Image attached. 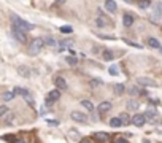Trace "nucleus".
Returning a JSON list of instances; mask_svg holds the SVG:
<instances>
[{
	"label": "nucleus",
	"instance_id": "f257e3e1",
	"mask_svg": "<svg viewBox=\"0 0 162 143\" xmlns=\"http://www.w3.org/2000/svg\"><path fill=\"white\" fill-rule=\"evenodd\" d=\"M13 27H16V29H19V30H22V32H29V30H32L33 29V26L32 24H29L27 21H24V19H21V18H18V16H14L13 14Z\"/></svg>",
	"mask_w": 162,
	"mask_h": 143
},
{
	"label": "nucleus",
	"instance_id": "f03ea898",
	"mask_svg": "<svg viewBox=\"0 0 162 143\" xmlns=\"http://www.w3.org/2000/svg\"><path fill=\"white\" fill-rule=\"evenodd\" d=\"M43 46H44V40H41V38H35L29 46V54L30 56H37V54L43 49Z\"/></svg>",
	"mask_w": 162,
	"mask_h": 143
},
{
	"label": "nucleus",
	"instance_id": "7ed1b4c3",
	"mask_svg": "<svg viewBox=\"0 0 162 143\" xmlns=\"http://www.w3.org/2000/svg\"><path fill=\"white\" fill-rule=\"evenodd\" d=\"M59 99H60V91L59 89H53V91L48 92V97H46V100H44V103H46V105H51V103L57 102Z\"/></svg>",
	"mask_w": 162,
	"mask_h": 143
},
{
	"label": "nucleus",
	"instance_id": "20e7f679",
	"mask_svg": "<svg viewBox=\"0 0 162 143\" xmlns=\"http://www.w3.org/2000/svg\"><path fill=\"white\" fill-rule=\"evenodd\" d=\"M132 124L137 126V127H143V126L146 124V116H145V114H135V116L132 118Z\"/></svg>",
	"mask_w": 162,
	"mask_h": 143
},
{
	"label": "nucleus",
	"instance_id": "39448f33",
	"mask_svg": "<svg viewBox=\"0 0 162 143\" xmlns=\"http://www.w3.org/2000/svg\"><path fill=\"white\" fill-rule=\"evenodd\" d=\"M94 138H96L97 141H100V143H107V141H110L111 140V137L107 134V132H96V134H94Z\"/></svg>",
	"mask_w": 162,
	"mask_h": 143
},
{
	"label": "nucleus",
	"instance_id": "423d86ee",
	"mask_svg": "<svg viewBox=\"0 0 162 143\" xmlns=\"http://www.w3.org/2000/svg\"><path fill=\"white\" fill-rule=\"evenodd\" d=\"M13 37H14L18 41H21V43H26V41H27V35H26V32H22V30H19V29H16V27H13Z\"/></svg>",
	"mask_w": 162,
	"mask_h": 143
},
{
	"label": "nucleus",
	"instance_id": "0eeeda50",
	"mask_svg": "<svg viewBox=\"0 0 162 143\" xmlns=\"http://www.w3.org/2000/svg\"><path fill=\"white\" fill-rule=\"evenodd\" d=\"M137 84H140V86H151V87H156L154 80L146 78V76H140V78H137Z\"/></svg>",
	"mask_w": 162,
	"mask_h": 143
},
{
	"label": "nucleus",
	"instance_id": "6e6552de",
	"mask_svg": "<svg viewBox=\"0 0 162 143\" xmlns=\"http://www.w3.org/2000/svg\"><path fill=\"white\" fill-rule=\"evenodd\" d=\"M70 118L73 119V121H76V123H86V114L84 113H81V111H72L70 113Z\"/></svg>",
	"mask_w": 162,
	"mask_h": 143
},
{
	"label": "nucleus",
	"instance_id": "1a4fd4ad",
	"mask_svg": "<svg viewBox=\"0 0 162 143\" xmlns=\"http://www.w3.org/2000/svg\"><path fill=\"white\" fill-rule=\"evenodd\" d=\"M111 108H113L111 102H107V100H105V102H100V103H99V107H97V110H99V113H100V114H105L107 111H110Z\"/></svg>",
	"mask_w": 162,
	"mask_h": 143
},
{
	"label": "nucleus",
	"instance_id": "9d476101",
	"mask_svg": "<svg viewBox=\"0 0 162 143\" xmlns=\"http://www.w3.org/2000/svg\"><path fill=\"white\" fill-rule=\"evenodd\" d=\"M54 84H56V87H57L59 91H65L67 87H69L67 86V81L64 78H60V76H57V78L54 80Z\"/></svg>",
	"mask_w": 162,
	"mask_h": 143
},
{
	"label": "nucleus",
	"instance_id": "9b49d317",
	"mask_svg": "<svg viewBox=\"0 0 162 143\" xmlns=\"http://www.w3.org/2000/svg\"><path fill=\"white\" fill-rule=\"evenodd\" d=\"M105 8H107L110 13H116V10H118L115 0H107V2H105Z\"/></svg>",
	"mask_w": 162,
	"mask_h": 143
},
{
	"label": "nucleus",
	"instance_id": "f8f14e48",
	"mask_svg": "<svg viewBox=\"0 0 162 143\" xmlns=\"http://www.w3.org/2000/svg\"><path fill=\"white\" fill-rule=\"evenodd\" d=\"M122 24H124V27H130L133 24L132 14H124V16H122Z\"/></svg>",
	"mask_w": 162,
	"mask_h": 143
},
{
	"label": "nucleus",
	"instance_id": "ddd939ff",
	"mask_svg": "<svg viewBox=\"0 0 162 143\" xmlns=\"http://www.w3.org/2000/svg\"><path fill=\"white\" fill-rule=\"evenodd\" d=\"M113 89H115V94H116V96H122V94H124V91H126V87H124V84L116 83V84L113 86Z\"/></svg>",
	"mask_w": 162,
	"mask_h": 143
},
{
	"label": "nucleus",
	"instance_id": "4468645a",
	"mask_svg": "<svg viewBox=\"0 0 162 143\" xmlns=\"http://www.w3.org/2000/svg\"><path fill=\"white\" fill-rule=\"evenodd\" d=\"M110 126H111V127H115V129L121 127V126H122V121H121V118H119V116H116V118H111V119H110Z\"/></svg>",
	"mask_w": 162,
	"mask_h": 143
},
{
	"label": "nucleus",
	"instance_id": "2eb2a0df",
	"mask_svg": "<svg viewBox=\"0 0 162 143\" xmlns=\"http://www.w3.org/2000/svg\"><path fill=\"white\" fill-rule=\"evenodd\" d=\"M138 107H140V105H138L137 100H133V99H129V100H127V108L132 110V111H137Z\"/></svg>",
	"mask_w": 162,
	"mask_h": 143
},
{
	"label": "nucleus",
	"instance_id": "dca6fc26",
	"mask_svg": "<svg viewBox=\"0 0 162 143\" xmlns=\"http://www.w3.org/2000/svg\"><path fill=\"white\" fill-rule=\"evenodd\" d=\"M145 116H146V118H157V110H156L154 107H148Z\"/></svg>",
	"mask_w": 162,
	"mask_h": 143
},
{
	"label": "nucleus",
	"instance_id": "f3484780",
	"mask_svg": "<svg viewBox=\"0 0 162 143\" xmlns=\"http://www.w3.org/2000/svg\"><path fill=\"white\" fill-rule=\"evenodd\" d=\"M119 118H121V121H122V124H124V126H127L129 123H132V121H130L132 118H129V114H127V113H121Z\"/></svg>",
	"mask_w": 162,
	"mask_h": 143
},
{
	"label": "nucleus",
	"instance_id": "a211bd4d",
	"mask_svg": "<svg viewBox=\"0 0 162 143\" xmlns=\"http://www.w3.org/2000/svg\"><path fill=\"white\" fill-rule=\"evenodd\" d=\"M102 56H103V59H105V60H113V59H115L113 53H111V51H108V49H105Z\"/></svg>",
	"mask_w": 162,
	"mask_h": 143
},
{
	"label": "nucleus",
	"instance_id": "6ab92c4d",
	"mask_svg": "<svg viewBox=\"0 0 162 143\" xmlns=\"http://www.w3.org/2000/svg\"><path fill=\"white\" fill-rule=\"evenodd\" d=\"M60 34H72V32H73V29H72L70 26H60Z\"/></svg>",
	"mask_w": 162,
	"mask_h": 143
},
{
	"label": "nucleus",
	"instance_id": "aec40b11",
	"mask_svg": "<svg viewBox=\"0 0 162 143\" xmlns=\"http://www.w3.org/2000/svg\"><path fill=\"white\" fill-rule=\"evenodd\" d=\"M148 43H149V46H151V48H157V49L160 48L159 41L156 40V38H153V37H151V38H149V40H148Z\"/></svg>",
	"mask_w": 162,
	"mask_h": 143
},
{
	"label": "nucleus",
	"instance_id": "412c9836",
	"mask_svg": "<svg viewBox=\"0 0 162 143\" xmlns=\"http://www.w3.org/2000/svg\"><path fill=\"white\" fill-rule=\"evenodd\" d=\"M113 143H129L122 135H116V137H113Z\"/></svg>",
	"mask_w": 162,
	"mask_h": 143
},
{
	"label": "nucleus",
	"instance_id": "4be33fe9",
	"mask_svg": "<svg viewBox=\"0 0 162 143\" xmlns=\"http://www.w3.org/2000/svg\"><path fill=\"white\" fill-rule=\"evenodd\" d=\"M81 105H83V107H86L87 111H92V110H94V105H92V103L89 102V100H83V102H81Z\"/></svg>",
	"mask_w": 162,
	"mask_h": 143
},
{
	"label": "nucleus",
	"instance_id": "5701e85b",
	"mask_svg": "<svg viewBox=\"0 0 162 143\" xmlns=\"http://www.w3.org/2000/svg\"><path fill=\"white\" fill-rule=\"evenodd\" d=\"M14 99V92H5L3 94V100L5 102H10V100H13Z\"/></svg>",
	"mask_w": 162,
	"mask_h": 143
},
{
	"label": "nucleus",
	"instance_id": "b1692460",
	"mask_svg": "<svg viewBox=\"0 0 162 143\" xmlns=\"http://www.w3.org/2000/svg\"><path fill=\"white\" fill-rule=\"evenodd\" d=\"M108 73H110L111 76H116V75L119 73V72H118V67H116V65H111V67L108 68Z\"/></svg>",
	"mask_w": 162,
	"mask_h": 143
},
{
	"label": "nucleus",
	"instance_id": "393cba45",
	"mask_svg": "<svg viewBox=\"0 0 162 143\" xmlns=\"http://www.w3.org/2000/svg\"><path fill=\"white\" fill-rule=\"evenodd\" d=\"M18 72H19V75H22V76H29L30 75V72L27 70V67H19Z\"/></svg>",
	"mask_w": 162,
	"mask_h": 143
},
{
	"label": "nucleus",
	"instance_id": "a878e982",
	"mask_svg": "<svg viewBox=\"0 0 162 143\" xmlns=\"http://www.w3.org/2000/svg\"><path fill=\"white\" fill-rule=\"evenodd\" d=\"M44 45H48V46H56V40L53 37H48L46 40H44Z\"/></svg>",
	"mask_w": 162,
	"mask_h": 143
},
{
	"label": "nucleus",
	"instance_id": "bb28decb",
	"mask_svg": "<svg viewBox=\"0 0 162 143\" xmlns=\"http://www.w3.org/2000/svg\"><path fill=\"white\" fill-rule=\"evenodd\" d=\"M67 64H70V65H76L78 64V60H76V57H72V56H67Z\"/></svg>",
	"mask_w": 162,
	"mask_h": 143
},
{
	"label": "nucleus",
	"instance_id": "cd10ccee",
	"mask_svg": "<svg viewBox=\"0 0 162 143\" xmlns=\"http://www.w3.org/2000/svg\"><path fill=\"white\" fill-rule=\"evenodd\" d=\"M69 135H70V138H75V140H78V141L81 140L80 137H78V130H75V129H73V130H70V134H69Z\"/></svg>",
	"mask_w": 162,
	"mask_h": 143
},
{
	"label": "nucleus",
	"instance_id": "c85d7f7f",
	"mask_svg": "<svg viewBox=\"0 0 162 143\" xmlns=\"http://www.w3.org/2000/svg\"><path fill=\"white\" fill-rule=\"evenodd\" d=\"M140 8H148L149 5H151V2H149V0H140Z\"/></svg>",
	"mask_w": 162,
	"mask_h": 143
},
{
	"label": "nucleus",
	"instance_id": "c756f323",
	"mask_svg": "<svg viewBox=\"0 0 162 143\" xmlns=\"http://www.w3.org/2000/svg\"><path fill=\"white\" fill-rule=\"evenodd\" d=\"M8 113V107H0V116H3V114H7Z\"/></svg>",
	"mask_w": 162,
	"mask_h": 143
},
{
	"label": "nucleus",
	"instance_id": "7c9ffc66",
	"mask_svg": "<svg viewBox=\"0 0 162 143\" xmlns=\"http://www.w3.org/2000/svg\"><path fill=\"white\" fill-rule=\"evenodd\" d=\"M129 92L133 96V94H138V87L137 86H132V87H129Z\"/></svg>",
	"mask_w": 162,
	"mask_h": 143
},
{
	"label": "nucleus",
	"instance_id": "2f4dec72",
	"mask_svg": "<svg viewBox=\"0 0 162 143\" xmlns=\"http://www.w3.org/2000/svg\"><path fill=\"white\" fill-rule=\"evenodd\" d=\"M156 14H157V16H160V14H162V8H160V3H157V5H156Z\"/></svg>",
	"mask_w": 162,
	"mask_h": 143
},
{
	"label": "nucleus",
	"instance_id": "473e14b6",
	"mask_svg": "<svg viewBox=\"0 0 162 143\" xmlns=\"http://www.w3.org/2000/svg\"><path fill=\"white\" fill-rule=\"evenodd\" d=\"M100 86V84H102V80H92V86Z\"/></svg>",
	"mask_w": 162,
	"mask_h": 143
},
{
	"label": "nucleus",
	"instance_id": "72a5a7b5",
	"mask_svg": "<svg viewBox=\"0 0 162 143\" xmlns=\"http://www.w3.org/2000/svg\"><path fill=\"white\" fill-rule=\"evenodd\" d=\"M80 143H92V140H91V138H81Z\"/></svg>",
	"mask_w": 162,
	"mask_h": 143
},
{
	"label": "nucleus",
	"instance_id": "f704fd0d",
	"mask_svg": "<svg viewBox=\"0 0 162 143\" xmlns=\"http://www.w3.org/2000/svg\"><path fill=\"white\" fill-rule=\"evenodd\" d=\"M96 23H97V26H100V27H102V26H105V23H103V21L100 19V18H99V19L96 21Z\"/></svg>",
	"mask_w": 162,
	"mask_h": 143
},
{
	"label": "nucleus",
	"instance_id": "c9c22d12",
	"mask_svg": "<svg viewBox=\"0 0 162 143\" xmlns=\"http://www.w3.org/2000/svg\"><path fill=\"white\" fill-rule=\"evenodd\" d=\"M14 143H26L24 140H14Z\"/></svg>",
	"mask_w": 162,
	"mask_h": 143
},
{
	"label": "nucleus",
	"instance_id": "e433bc0d",
	"mask_svg": "<svg viewBox=\"0 0 162 143\" xmlns=\"http://www.w3.org/2000/svg\"><path fill=\"white\" fill-rule=\"evenodd\" d=\"M57 2H60V3H64V2H65V0H57Z\"/></svg>",
	"mask_w": 162,
	"mask_h": 143
},
{
	"label": "nucleus",
	"instance_id": "4c0bfd02",
	"mask_svg": "<svg viewBox=\"0 0 162 143\" xmlns=\"http://www.w3.org/2000/svg\"><path fill=\"white\" fill-rule=\"evenodd\" d=\"M159 49H160V51H162V46H160V48H159Z\"/></svg>",
	"mask_w": 162,
	"mask_h": 143
}]
</instances>
